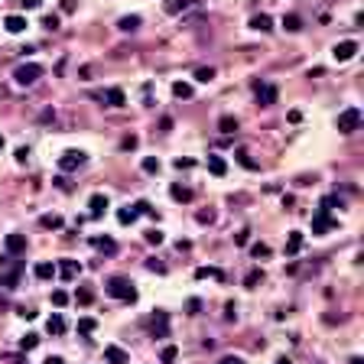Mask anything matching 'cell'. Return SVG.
<instances>
[{
  "mask_svg": "<svg viewBox=\"0 0 364 364\" xmlns=\"http://www.w3.org/2000/svg\"><path fill=\"white\" fill-rule=\"evenodd\" d=\"M147 270H153V273H166V264H160L156 257H150V260H147Z\"/></svg>",
  "mask_w": 364,
  "mask_h": 364,
  "instance_id": "obj_43",
  "label": "cell"
},
{
  "mask_svg": "<svg viewBox=\"0 0 364 364\" xmlns=\"http://www.w3.org/2000/svg\"><path fill=\"white\" fill-rule=\"evenodd\" d=\"M257 104H260V107L277 104V88L267 85V81H260V85H257Z\"/></svg>",
  "mask_w": 364,
  "mask_h": 364,
  "instance_id": "obj_9",
  "label": "cell"
},
{
  "mask_svg": "<svg viewBox=\"0 0 364 364\" xmlns=\"http://www.w3.org/2000/svg\"><path fill=\"white\" fill-rule=\"evenodd\" d=\"M137 218H140V215H137L134 205H127V208H120V211H117V221H120V224H134Z\"/></svg>",
  "mask_w": 364,
  "mask_h": 364,
  "instance_id": "obj_27",
  "label": "cell"
},
{
  "mask_svg": "<svg viewBox=\"0 0 364 364\" xmlns=\"http://www.w3.org/2000/svg\"><path fill=\"white\" fill-rule=\"evenodd\" d=\"M153 338H166L169 335V312H163V309H156V315H153Z\"/></svg>",
  "mask_w": 364,
  "mask_h": 364,
  "instance_id": "obj_8",
  "label": "cell"
},
{
  "mask_svg": "<svg viewBox=\"0 0 364 364\" xmlns=\"http://www.w3.org/2000/svg\"><path fill=\"white\" fill-rule=\"evenodd\" d=\"M354 56H358V43H354V39L335 43V49H332V59L335 62H348V59H354Z\"/></svg>",
  "mask_w": 364,
  "mask_h": 364,
  "instance_id": "obj_6",
  "label": "cell"
},
{
  "mask_svg": "<svg viewBox=\"0 0 364 364\" xmlns=\"http://www.w3.org/2000/svg\"><path fill=\"white\" fill-rule=\"evenodd\" d=\"M303 244H306L303 231H290V237H286V254H299V251H303Z\"/></svg>",
  "mask_w": 364,
  "mask_h": 364,
  "instance_id": "obj_15",
  "label": "cell"
},
{
  "mask_svg": "<svg viewBox=\"0 0 364 364\" xmlns=\"http://www.w3.org/2000/svg\"><path fill=\"white\" fill-rule=\"evenodd\" d=\"M94 328H98V322H94V319H78V335H91Z\"/></svg>",
  "mask_w": 364,
  "mask_h": 364,
  "instance_id": "obj_35",
  "label": "cell"
},
{
  "mask_svg": "<svg viewBox=\"0 0 364 364\" xmlns=\"http://www.w3.org/2000/svg\"><path fill=\"white\" fill-rule=\"evenodd\" d=\"M224 280V273L221 270H218V267H198V270H195V280Z\"/></svg>",
  "mask_w": 364,
  "mask_h": 364,
  "instance_id": "obj_22",
  "label": "cell"
},
{
  "mask_svg": "<svg viewBox=\"0 0 364 364\" xmlns=\"http://www.w3.org/2000/svg\"><path fill=\"white\" fill-rule=\"evenodd\" d=\"M173 94H176V98H182V101H189L192 98V85H189V81H176V85H173Z\"/></svg>",
  "mask_w": 364,
  "mask_h": 364,
  "instance_id": "obj_28",
  "label": "cell"
},
{
  "mask_svg": "<svg viewBox=\"0 0 364 364\" xmlns=\"http://www.w3.org/2000/svg\"><path fill=\"white\" fill-rule=\"evenodd\" d=\"M348 364H364V358H351V361H348Z\"/></svg>",
  "mask_w": 364,
  "mask_h": 364,
  "instance_id": "obj_54",
  "label": "cell"
},
{
  "mask_svg": "<svg viewBox=\"0 0 364 364\" xmlns=\"http://www.w3.org/2000/svg\"><path fill=\"white\" fill-rule=\"evenodd\" d=\"M46 364H65V361H62V358H56V354H52V358L46 361Z\"/></svg>",
  "mask_w": 364,
  "mask_h": 364,
  "instance_id": "obj_53",
  "label": "cell"
},
{
  "mask_svg": "<svg viewBox=\"0 0 364 364\" xmlns=\"http://www.w3.org/2000/svg\"><path fill=\"white\" fill-rule=\"evenodd\" d=\"M13 364H26V361H13Z\"/></svg>",
  "mask_w": 364,
  "mask_h": 364,
  "instance_id": "obj_57",
  "label": "cell"
},
{
  "mask_svg": "<svg viewBox=\"0 0 364 364\" xmlns=\"http://www.w3.org/2000/svg\"><path fill=\"white\" fill-rule=\"evenodd\" d=\"M26 160H30V150L20 147V150H17V163H26Z\"/></svg>",
  "mask_w": 364,
  "mask_h": 364,
  "instance_id": "obj_50",
  "label": "cell"
},
{
  "mask_svg": "<svg viewBox=\"0 0 364 364\" xmlns=\"http://www.w3.org/2000/svg\"><path fill=\"white\" fill-rule=\"evenodd\" d=\"M39 228H46V231H59V228H62V218H59V215H43V218H39Z\"/></svg>",
  "mask_w": 364,
  "mask_h": 364,
  "instance_id": "obj_26",
  "label": "cell"
},
{
  "mask_svg": "<svg viewBox=\"0 0 364 364\" xmlns=\"http://www.w3.org/2000/svg\"><path fill=\"white\" fill-rule=\"evenodd\" d=\"M75 303H78V306H91L94 303V293L88 290V286H81V290L75 293Z\"/></svg>",
  "mask_w": 364,
  "mask_h": 364,
  "instance_id": "obj_30",
  "label": "cell"
},
{
  "mask_svg": "<svg viewBox=\"0 0 364 364\" xmlns=\"http://www.w3.org/2000/svg\"><path fill=\"white\" fill-rule=\"evenodd\" d=\"M46 328H49V335H62V332H65V319H62L59 312H56V315H49Z\"/></svg>",
  "mask_w": 364,
  "mask_h": 364,
  "instance_id": "obj_23",
  "label": "cell"
},
{
  "mask_svg": "<svg viewBox=\"0 0 364 364\" xmlns=\"http://www.w3.org/2000/svg\"><path fill=\"white\" fill-rule=\"evenodd\" d=\"M277 364H290V361H286V358H280V361H277Z\"/></svg>",
  "mask_w": 364,
  "mask_h": 364,
  "instance_id": "obj_55",
  "label": "cell"
},
{
  "mask_svg": "<svg viewBox=\"0 0 364 364\" xmlns=\"http://www.w3.org/2000/svg\"><path fill=\"white\" fill-rule=\"evenodd\" d=\"M85 163H88L85 150H65V153L59 156V169H62V173H75V169L85 166Z\"/></svg>",
  "mask_w": 364,
  "mask_h": 364,
  "instance_id": "obj_4",
  "label": "cell"
},
{
  "mask_svg": "<svg viewBox=\"0 0 364 364\" xmlns=\"http://www.w3.org/2000/svg\"><path fill=\"white\" fill-rule=\"evenodd\" d=\"M39 345V335H23V338H20V348H23V351H33V348H36Z\"/></svg>",
  "mask_w": 364,
  "mask_h": 364,
  "instance_id": "obj_34",
  "label": "cell"
},
{
  "mask_svg": "<svg viewBox=\"0 0 364 364\" xmlns=\"http://www.w3.org/2000/svg\"><path fill=\"white\" fill-rule=\"evenodd\" d=\"M33 273H36L39 280H52V277H56V264L43 260V264H36V270H33Z\"/></svg>",
  "mask_w": 364,
  "mask_h": 364,
  "instance_id": "obj_21",
  "label": "cell"
},
{
  "mask_svg": "<svg viewBox=\"0 0 364 364\" xmlns=\"http://www.w3.org/2000/svg\"><path fill=\"white\" fill-rule=\"evenodd\" d=\"M169 195H173L176 202H192V189H189V185H179V182L169 189Z\"/></svg>",
  "mask_w": 364,
  "mask_h": 364,
  "instance_id": "obj_20",
  "label": "cell"
},
{
  "mask_svg": "<svg viewBox=\"0 0 364 364\" xmlns=\"http://www.w3.org/2000/svg\"><path fill=\"white\" fill-rule=\"evenodd\" d=\"M260 280H264V273H260L257 267H254V270H251V273H247V277H244V286H247V290H254V286H257Z\"/></svg>",
  "mask_w": 364,
  "mask_h": 364,
  "instance_id": "obj_33",
  "label": "cell"
},
{
  "mask_svg": "<svg viewBox=\"0 0 364 364\" xmlns=\"http://www.w3.org/2000/svg\"><path fill=\"white\" fill-rule=\"evenodd\" d=\"M56 273H59L62 280H65V283H72V280L81 273V264H78V260H62V264L56 267Z\"/></svg>",
  "mask_w": 364,
  "mask_h": 364,
  "instance_id": "obj_10",
  "label": "cell"
},
{
  "mask_svg": "<svg viewBox=\"0 0 364 364\" xmlns=\"http://www.w3.org/2000/svg\"><path fill=\"white\" fill-rule=\"evenodd\" d=\"M176 358H179V348H176V345H166L160 351V361L163 364H176Z\"/></svg>",
  "mask_w": 364,
  "mask_h": 364,
  "instance_id": "obj_29",
  "label": "cell"
},
{
  "mask_svg": "<svg viewBox=\"0 0 364 364\" xmlns=\"http://www.w3.org/2000/svg\"><path fill=\"white\" fill-rule=\"evenodd\" d=\"M283 30L286 33H299V30H303V20H299L296 13H286V17H283Z\"/></svg>",
  "mask_w": 364,
  "mask_h": 364,
  "instance_id": "obj_24",
  "label": "cell"
},
{
  "mask_svg": "<svg viewBox=\"0 0 364 364\" xmlns=\"http://www.w3.org/2000/svg\"><path fill=\"white\" fill-rule=\"evenodd\" d=\"M137 143H140V140H137V137L130 134V137H124V140H120V150H134Z\"/></svg>",
  "mask_w": 364,
  "mask_h": 364,
  "instance_id": "obj_45",
  "label": "cell"
},
{
  "mask_svg": "<svg viewBox=\"0 0 364 364\" xmlns=\"http://www.w3.org/2000/svg\"><path fill=\"white\" fill-rule=\"evenodd\" d=\"M13 78H17V85H36L39 78H43V65H36V62H23V65H17V72H13Z\"/></svg>",
  "mask_w": 364,
  "mask_h": 364,
  "instance_id": "obj_2",
  "label": "cell"
},
{
  "mask_svg": "<svg viewBox=\"0 0 364 364\" xmlns=\"http://www.w3.org/2000/svg\"><path fill=\"white\" fill-rule=\"evenodd\" d=\"M0 150H4V134H0Z\"/></svg>",
  "mask_w": 364,
  "mask_h": 364,
  "instance_id": "obj_56",
  "label": "cell"
},
{
  "mask_svg": "<svg viewBox=\"0 0 364 364\" xmlns=\"http://www.w3.org/2000/svg\"><path fill=\"white\" fill-rule=\"evenodd\" d=\"M251 30H257V33H270V30H273V20L267 17V13H257V17H251Z\"/></svg>",
  "mask_w": 364,
  "mask_h": 364,
  "instance_id": "obj_16",
  "label": "cell"
},
{
  "mask_svg": "<svg viewBox=\"0 0 364 364\" xmlns=\"http://www.w3.org/2000/svg\"><path fill=\"white\" fill-rule=\"evenodd\" d=\"M94 247H98V251H104V254H114V251H117V244H114L111 237H94Z\"/></svg>",
  "mask_w": 364,
  "mask_h": 364,
  "instance_id": "obj_32",
  "label": "cell"
},
{
  "mask_svg": "<svg viewBox=\"0 0 364 364\" xmlns=\"http://www.w3.org/2000/svg\"><path fill=\"white\" fill-rule=\"evenodd\" d=\"M143 237H147V244H153V247H160V244H163V231H160V228H150Z\"/></svg>",
  "mask_w": 364,
  "mask_h": 364,
  "instance_id": "obj_36",
  "label": "cell"
},
{
  "mask_svg": "<svg viewBox=\"0 0 364 364\" xmlns=\"http://www.w3.org/2000/svg\"><path fill=\"white\" fill-rule=\"evenodd\" d=\"M75 7H78L75 0H62V4H59V10H62V13H75Z\"/></svg>",
  "mask_w": 364,
  "mask_h": 364,
  "instance_id": "obj_49",
  "label": "cell"
},
{
  "mask_svg": "<svg viewBox=\"0 0 364 364\" xmlns=\"http://www.w3.org/2000/svg\"><path fill=\"white\" fill-rule=\"evenodd\" d=\"M218 364H244V358H237V354H224V358H218Z\"/></svg>",
  "mask_w": 364,
  "mask_h": 364,
  "instance_id": "obj_48",
  "label": "cell"
},
{
  "mask_svg": "<svg viewBox=\"0 0 364 364\" xmlns=\"http://www.w3.org/2000/svg\"><path fill=\"white\" fill-rule=\"evenodd\" d=\"M234 156H237V163H241V166H244V169H257V163H254V160H251V156H247V150H237V153H234Z\"/></svg>",
  "mask_w": 364,
  "mask_h": 364,
  "instance_id": "obj_38",
  "label": "cell"
},
{
  "mask_svg": "<svg viewBox=\"0 0 364 364\" xmlns=\"http://www.w3.org/2000/svg\"><path fill=\"white\" fill-rule=\"evenodd\" d=\"M107 205H111V202H107V195H101V192H98V195H91V198H88V218H101L107 211Z\"/></svg>",
  "mask_w": 364,
  "mask_h": 364,
  "instance_id": "obj_11",
  "label": "cell"
},
{
  "mask_svg": "<svg viewBox=\"0 0 364 364\" xmlns=\"http://www.w3.org/2000/svg\"><path fill=\"white\" fill-rule=\"evenodd\" d=\"M247 241H251V231H247V228H244V231H237V234H234V244H237V247H244Z\"/></svg>",
  "mask_w": 364,
  "mask_h": 364,
  "instance_id": "obj_44",
  "label": "cell"
},
{
  "mask_svg": "<svg viewBox=\"0 0 364 364\" xmlns=\"http://www.w3.org/2000/svg\"><path fill=\"white\" fill-rule=\"evenodd\" d=\"M134 208H137V215H150V218H156V208H153L150 202H143V198H140V202L134 205Z\"/></svg>",
  "mask_w": 364,
  "mask_h": 364,
  "instance_id": "obj_37",
  "label": "cell"
},
{
  "mask_svg": "<svg viewBox=\"0 0 364 364\" xmlns=\"http://www.w3.org/2000/svg\"><path fill=\"white\" fill-rule=\"evenodd\" d=\"M251 254H254L257 260H264V257H270V247H267V244H254V247H251Z\"/></svg>",
  "mask_w": 364,
  "mask_h": 364,
  "instance_id": "obj_42",
  "label": "cell"
},
{
  "mask_svg": "<svg viewBox=\"0 0 364 364\" xmlns=\"http://www.w3.org/2000/svg\"><path fill=\"white\" fill-rule=\"evenodd\" d=\"M140 23H143V20L137 17V13H130V17H120L117 30H120V33H134V30H140Z\"/></svg>",
  "mask_w": 364,
  "mask_h": 364,
  "instance_id": "obj_18",
  "label": "cell"
},
{
  "mask_svg": "<svg viewBox=\"0 0 364 364\" xmlns=\"http://www.w3.org/2000/svg\"><path fill=\"white\" fill-rule=\"evenodd\" d=\"M185 309H189V315H198V309H202V299H189V303H185Z\"/></svg>",
  "mask_w": 364,
  "mask_h": 364,
  "instance_id": "obj_47",
  "label": "cell"
},
{
  "mask_svg": "<svg viewBox=\"0 0 364 364\" xmlns=\"http://www.w3.org/2000/svg\"><path fill=\"white\" fill-rule=\"evenodd\" d=\"M195 4V0H166L163 4V10L169 13V17H176V13H182V10H189V7Z\"/></svg>",
  "mask_w": 364,
  "mask_h": 364,
  "instance_id": "obj_17",
  "label": "cell"
},
{
  "mask_svg": "<svg viewBox=\"0 0 364 364\" xmlns=\"http://www.w3.org/2000/svg\"><path fill=\"white\" fill-rule=\"evenodd\" d=\"M237 127H241V124H237V117H231V114H224V117L218 120V130H221V134H234Z\"/></svg>",
  "mask_w": 364,
  "mask_h": 364,
  "instance_id": "obj_25",
  "label": "cell"
},
{
  "mask_svg": "<svg viewBox=\"0 0 364 364\" xmlns=\"http://www.w3.org/2000/svg\"><path fill=\"white\" fill-rule=\"evenodd\" d=\"M4 247H7V254H13V257H17V254H23L26 251V234H17V231H13V234H7Z\"/></svg>",
  "mask_w": 364,
  "mask_h": 364,
  "instance_id": "obj_13",
  "label": "cell"
},
{
  "mask_svg": "<svg viewBox=\"0 0 364 364\" xmlns=\"http://www.w3.org/2000/svg\"><path fill=\"white\" fill-rule=\"evenodd\" d=\"M211 78H215V68H211V65H202V68H195V81H202V85H208Z\"/></svg>",
  "mask_w": 364,
  "mask_h": 364,
  "instance_id": "obj_31",
  "label": "cell"
},
{
  "mask_svg": "<svg viewBox=\"0 0 364 364\" xmlns=\"http://www.w3.org/2000/svg\"><path fill=\"white\" fill-rule=\"evenodd\" d=\"M65 303H68V293L65 290H56V293H52V306H56V309H62Z\"/></svg>",
  "mask_w": 364,
  "mask_h": 364,
  "instance_id": "obj_40",
  "label": "cell"
},
{
  "mask_svg": "<svg viewBox=\"0 0 364 364\" xmlns=\"http://www.w3.org/2000/svg\"><path fill=\"white\" fill-rule=\"evenodd\" d=\"M335 224H338V221L328 215V208H319V211L312 215V234H325V231H332Z\"/></svg>",
  "mask_w": 364,
  "mask_h": 364,
  "instance_id": "obj_5",
  "label": "cell"
},
{
  "mask_svg": "<svg viewBox=\"0 0 364 364\" xmlns=\"http://www.w3.org/2000/svg\"><path fill=\"white\" fill-rule=\"evenodd\" d=\"M43 26H46V30H59V13H46Z\"/></svg>",
  "mask_w": 364,
  "mask_h": 364,
  "instance_id": "obj_41",
  "label": "cell"
},
{
  "mask_svg": "<svg viewBox=\"0 0 364 364\" xmlns=\"http://www.w3.org/2000/svg\"><path fill=\"white\" fill-rule=\"evenodd\" d=\"M224 315H228V319H234V315H237V306L228 303V306H224Z\"/></svg>",
  "mask_w": 364,
  "mask_h": 364,
  "instance_id": "obj_51",
  "label": "cell"
},
{
  "mask_svg": "<svg viewBox=\"0 0 364 364\" xmlns=\"http://www.w3.org/2000/svg\"><path fill=\"white\" fill-rule=\"evenodd\" d=\"M26 26H30V23H26V17H20V13H10V17L4 20V30L13 33V36H17V33H23Z\"/></svg>",
  "mask_w": 364,
  "mask_h": 364,
  "instance_id": "obj_14",
  "label": "cell"
},
{
  "mask_svg": "<svg viewBox=\"0 0 364 364\" xmlns=\"http://www.w3.org/2000/svg\"><path fill=\"white\" fill-rule=\"evenodd\" d=\"M20 4H23L26 10H39V0H20Z\"/></svg>",
  "mask_w": 364,
  "mask_h": 364,
  "instance_id": "obj_52",
  "label": "cell"
},
{
  "mask_svg": "<svg viewBox=\"0 0 364 364\" xmlns=\"http://www.w3.org/2000/svg\"><path fill=\"white\" fill-rule=\"evenodd\" d=\"M173 166H176V169H192V166H195V160H189V156L182 160V156H179V160H176Z\"/></svg>",
  "mask_w": 364,
  "mask_h": 364,
  "instance_id": "obj_46",
  "label": "cell"
},
{
  "mask_svg": "<svg viewBox=\"0 0 364 364\" xmlns=\"http://www.w3.org/2000/svg\"><path fill=\"white\" fill-rule=\"evenodd\" d=\"M98 101H104L107 107H124L127 104V94H124V88H107L104 94H94Z\"/></svg>",
  "mask_w": 364,
  "mask_h": 364,
  "instance_id": "obj_7",
  "label": "cell"
},
{
  "mask_svg": "<svg viewBox=\"0 0 364 364\" xmlns=\"http://www.w3.org/2000/svg\"><path fill=\"white\" fill-rule=\"evenodd\" d=\"M208 173H211V176H224V173H228V163H224L221 156L211 153V156H208Z\"/></svg>",
  "mask_w": 364,
  "mask_h": 364,
  "instance_id": "obj_19",
  "label": "cell"
},
{
  "mask_svg": "<svg viewBox=\"0 0 364 364\" xmlns=\"http://www.w3.org/2000/svg\"><path fill=\"white\" fill-rule=\"evenodd\" d=\"M335 124H338V134H354L361 127V107H345Z\"/></svg>",
  "mask_w": 364,
  "mask_h": 364,
  "instance_id": "obj_3",
  "label": "cell"
},
{
  "mask_svg": "<svg viewBox=\"0 0 364 364\" xmlns=\"http://www.w3.org/2000/svg\"><path fill=\"white\" fill-rule=\"evenodd\" d=\"M143 173H160V160H156V156H147V160H143Z\"/></svg>",
  "mask_w": 364,
  "mask_h": 364,
  "instance_id": "obj_39",
  "label": "cell"
},
{
  "mask_svg": "<svg viewBox=\"0 0 364 364\" xmlns=\"http://www.w3.org/2000/svg\"><path fill=\"white\" fill-rule=\"evenodd\" d=\"M104 361L107 364H130V354L124 351L120 345H107L104 348Z\"/></svg>",
  "mask_w": 364,
  "mask_h": 364,
  "instance_id": "obj_12",
  "label": "cell"
},
{
  "mask_svg": "<svg viewBox=\"0 0 364 364\" xmlns=\"http://www.w3.org/2000/svg\"><path fill=\"white\" fill-rule=\"evenodd\" d=\"M104 290H107V296H114V299H124V303H137V286L130 283L127 277H111Z\"/></svg>",
  "mask_w": 364,
  "mask_h": 364,
  "instance_id": "obj_1",
  "label": "cell"
}]
</instances>
